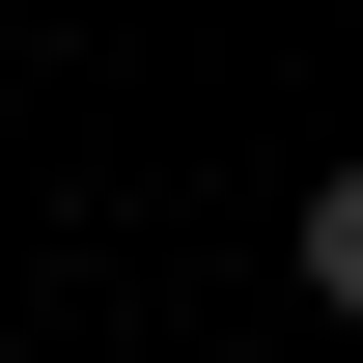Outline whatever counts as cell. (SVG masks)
Wrapping results in <instances>:
<instances>
[{"mask_svg": "<svg viewBox=\"0 0 363 363\" xmlns=\"http://www.w3.org/2000/svg\"><path fill=\"white\" fill-rule=\"evenodd\" d=\"M279 279H308V308L363 335V168H308V224H279Z\"/></svg>", "mask_w": 363, "mask_h": 363, "instance_id": "6da1fadb", "label": "cell"}]
</instances>
